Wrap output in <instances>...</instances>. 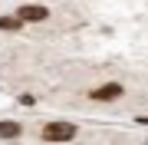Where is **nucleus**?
I'll use <instances>...</instances> for the list:
<instances>
[{
	"instance_id": "nucleus-4",
	"label": "nucleus",
	"mask_w": 148,
	"mask_h": 145,
	"mask_svg": "<svg viewBox=\"0 0 148 145\" xmlns=\"http://www.w3.org/2000/svg\"><path fill=\"white\" fill-rule=\"evenodd\" d=\"M20 135V122H0V139H16Z\"/></svg>"
},
{
	"instance_id": "nucleus-1",
	"label": "nucleus",
	"mask_w": 148,
	"mask_h": 145,
	"mask_svg": "<svg viewBox=\"0 0 148 145\" xmlns=\"http://www.w3.org/2000/svg\"><path fill=\"white\" fill-rule=\"evenodd\" d=\"M76 135V125L73 122H49L46 129H43V139L46 142H69Z\"/></svg>"
},
{
	"instance_id": "nucleus-5",
	"label": "nucleus",
	"mask_w": 148,
	"mask_h": 145,
	"mask_svg": "<svg viewBox=\"0 0 148 145\" xmlns=\"http://www.w3.org/2000/svg\"><path fill=\"white\" fill-rule=\"evenodd\" d=\"M20 16H0V30H16V27H20Z\"/></svg>"
},
{
	"instance_id": "nucleus-2",
	"label": "nucleus",
	"mask_w": 148,
	"mask_h": 145,
	"mask_svg": "<svg viewBox=\"0 0 148 145\" xmlns=\"http://www.w3.org/2000/svg\"><path fill=\"white\" fill-rule=\"evenodd\" d=\"M89 96H92L95 102H112V99H119V96H122V86H119V82H106V86L92 89Z\"/></svg>"
},
{
	"instance_id": "nucleus-3",
	"label": "nucleus",
	"mask_w": 148,
	"mask_h": 145,
	"mask_svg": "<svg viewBox=\"0 0 148 145\" xmlns=\"http://www.w3.org/2000/svg\"><path fill=\"white\" fill-rule=\"evenodd\" d=\"M16 16H20V20H27V23H40V20H46L49 16V10L46 7H20V10H16Z\"/></svg>"
},
{
	"instance_id": "nucleus-6",
	"label": "nucleus",
	"mask_w": 148,
	"mask_h": 145,
	"mask_svg": "<svg viewBox=\"0 0 148 145\" xmlns=\"http://www.w3.org/2000/svg\"><path fill=\"white\" fill-rule=\"evenodd\" d=\"M135 122H138V125H148V115H138Z\"/></svg>"
}]
</instances>
